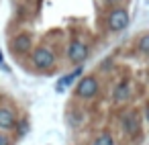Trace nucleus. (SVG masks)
<instances>
[{
    "label": "nucleus",
    "instance_id": "obj_1",
    "mask_svg": "<svg viewBox=\"0 0 149 145\" xmlns=\"http://www.w3.org/2000/svg\"><path fill=\"white\" fill-rule=\"evenodd\" d=\"M31 61H33V66H35L37 70L47 72V70H53V66H55V53H53L49 47H45V45L33 47V51H31Z\"/></svg>",
    "mask_w": 149,
    "mask_h": 145
},
{
    "label": "nucleus",
    "instance_id": "obj_2",
    "mask_svg": "<svg viewBox=\"0 0 149 145\" xmlns=\"http://www.w3.org/2000/svg\"><path fill=\"white\" fill-rule=\"evenodd\" d=\"M100 86H98V80L94 76H80L78 84H76V96L78 98H84V100H90L98 94Z\"/></svg>",
    "mask_w": 149,
    "mask_h": 145
},
{
    "label": "nucleus",
    "instance_id": "obj_3",
    "mask_svg": "<svg viewBox=\"0 0 149 145\" xmlns=\"http://www.w3.org/2000/svg\"><path fill=\"white\" fill-rule=\"evenodd\" d=\"M106 27L110 33H120L129 27V13L125 8H112L106 17Z\"/></svg>",
    "mask_w": 149,
    "mask_h": 145
},
{
    "label": "nucleus",
    "instance_id": "obj_4",
    "mask_svg": "<svg viewBox=\"0 0 149 145\" xmlns=\"http://www.w3.org/2000/svg\"><path fill=\"white\" fill-rule=\"evenodd\" d=\"M88 55H90V49H88V45L84 41H78V39L70 41V45H68V59L72 63L82 66L88 59Z\"/></svg>",
    "mask_w": 149,
    "mask_h": 145
},
{
    "label": "nucleus",
    "instance_id": "obj_5",
    "mask_svg": "<svg viewBox=\"0 0 149 145\" xmlns=\"http://www.w3.org/2000/svg\"><path fill=\"white\" fill-rule=\"evenodd\" d=\"M120 127L129 137H137L141 133V119L135 110H125L120 114Z\"/></svg>",
    "mask_w": 149,
    "mask_h": 145
},
{
    "label": "nucleus",
    "instance_id": "obj_6",
    "mask_svg": "<svg viewBox=\"0 0 149 145\" xmlns=\"http://www.w3.org/2000/svg\"><path fill=\"white\" fill-rule=\"evenodd\" d=\"M33 47H35V43H33V37H31L29 33H19V35H15L13 41H10V49H13L15 55L31 53Z\"/></svg>",
    "mask_w": 149,
    "mask_h": 145
},
{
    "label": "nucleus",
    "instance_id": "obj_7",
    "mask_svg": "<svg viewBox=\"0 0 149 145\" xmlns=\"http://www.w3.org/2000/svg\"><path fill=\"white\" fill-rule=\"evenodd\" d=\"M131 96H133V88H131V84H129L127 80L118 82V84L114 86V90H112V100H114V102H125V100H129Z\"/></svg>",
    "mask_w": 149,
    "mask_h": 145
},
{
    "label": "nucleus",
    "instance_id": "obj_8",
    "mask_svg": "<svg viewBox=\"0 0 149 145\" xmlns=\"http://www.w3.org/2000/svg\"><path fill=\"white\" fill-rule=\"evenodd\" d=\"M17 125V116L13 112V108L8 106H0V129L2 131H8Z\"/></svg>",
    "mask_w": 149,
    "mask_h": 145
},
{
    "label": "nucleus",
    "instance_id": "obj_9",
    "mask_svg": "<svg viewBox=\"0 0 149 145\" xmlns=\"http://www.w3.org/2000/svg\"><path fill=\"white\" fill-rule=\"evenodd\" d=\"M65 121H68V125H70L72 129H78V127L84 125L86 114H84V110H80V108H70L68 114H65Z\"/></svg>",
    "mask_w": 149,
    "mask_h": 145
},
{
    "label": "nucleus",
    "instance_id": "obj_10",
    "mask_svg": "<svg viewBox=\"0 0 149 145\" xmlns=\"http://www.w3.org/2000/svg\"><path fill=\"white\" fill-rule=\"evenodd\" d=\"M80 76H82V68H76V70H74L72 74L63 76V78H61V80L57 82V92H63L65 88H70V86L74 84V80H76V78H80Z\"/></svg>",
    "mask_w": 149,
    "mask_h": 145
},
{
    "label": "nucleus",
    "instance_id": "obj_11",
    "mask_svg": "<svg viewBox=\"0 0 149 145\" xmlns=\"http://www.w3.org/2000/svg\"><path fill=\"white\" fill-rule=\"evenodd\" d=\"M92 145H116V143H114V139H112V135L108 131H102V133H98L94 137Z\"/></svg>",
    "mask_w": 149,
    "mask_h": 145
},
{
    "label": "nucleus",
    "instance_id": "obj_12",
    "mask_svg": "<svg viewBox=\"0 0 149 145\" xmlns=\"http://www.w3.org/2000/svg\"><path fill=\"white\" fill-rule=\"evenodd\" d=\"M137 51L147 55L149 53V33H143L139 39H137Z\"/></svg>",
    "mask_w": 149,
    "mask_h": 145
},
{
    "label": "nucleus",
    "instance_id": "obj_13",
    "mask_svg": "<svg viewBox=\"0 0 149 145\" xmlns=\"http://www.w3.org/2000/svg\"><path fill=\"white\" fill-rule=\"evenodd\" d=\"M0 145H10V139H8L2 131H0Z\"/></svg>",
    "mask_w": 149,
    "mask_h": 145
},
{
    "label": "nucleus",
    "instance_id": "obj_14",
    "mask_svg": "<svg viewBox=\"0 0 149 145\" xmlns=\"http://www.w3.org/2000/svg\"><path fill=\"white\" fill-rule=\"evenodd\" d=\"M0 68H4V59H2V53H0Z\"/></svg>",
    "mask_w": 149,
    "mask_h": 145
},
{
    "label": "nucleus",
    "instance_id": "obj_15",
    "mask_svg": "<svg viewBox=\"0 0 149 145\" xmlns=\"http://www.w3.org/2000/svg\"><path fill=\"white\" fill-rule=\"evenodd\" d=\"M114 2H116V0H108V4H114Z\"/></svg>",
    "mask_w": 149,
    "mask_h": 145
},
{
    "label": "nucleus",
    "instance_id": "obj_16",
    "mask_svg": "<svg viewBox=\"0 0 149 145\" xmlns=\"http://www.w3.org/2000/svg\"><path fill=\"white\" fill-rule=\"evenodd\" d=\"M27 2H35V0H27Z\"/></svg>",
    "mask_w": 149,
    "mask_h": 145
}]
</instances>
